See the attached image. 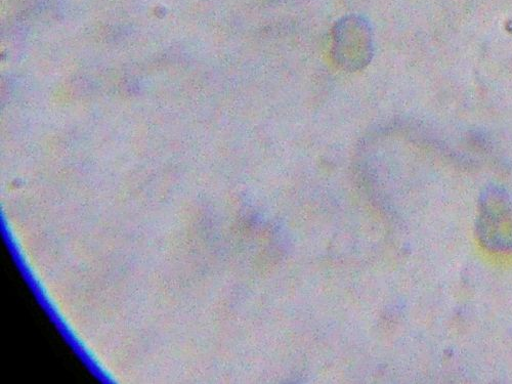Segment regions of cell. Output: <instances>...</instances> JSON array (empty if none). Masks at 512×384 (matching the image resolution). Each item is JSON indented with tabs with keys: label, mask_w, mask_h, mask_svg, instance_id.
Listing matches in <instances>:
<instances>
[{
	"label": "cell",
	"mask_w": 512,
	"mask_h": 384,
	"mask_svg": "<svg viewBox=\"0 0 512 384\" xmlns=\"http://www.w3.org/2000/svg\"><path fill=\"white\" fill-rule=\"evenodd\" d=\"M482 205L478 232L482 242L495 251L512 250V198L496 195Z\"/></svg>",
	"instance_id": "cell-1"
}]
</instances>
